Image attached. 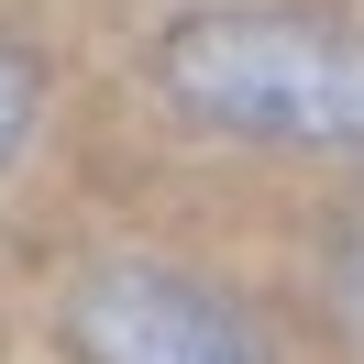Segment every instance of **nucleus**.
<instances>
[{
    "label": "nucleus",
    "instance_id": "nucleus-2",
    "mask_svg": "<svg viewBox=\"0 0 364 364\" xmlns=\"http://www.w3.org/2000/svg\"><path fill=\"white\" fill-rule=\"evenodd\" d=\"M67 353L77 364H276L254 309H232L210 276L188 265H89L67 287Z\"/></svg>",
    "mask_w": 364,
    "mask_h": 364
},
{
    "label": "nucleus",
    "instance_id": "nucleus-3",
    "mask_svg": "<svg viewBox=\"0 0 364 364\" xmlns=\"http://www.w3.org/2000/svg\"><path fill=\"white\" fill-rule=\"evenodd\" d=\"M23 133H33V55L0 33V166L23 155Z\"/></svg>",
    "mask_w": 364,
    "mask_h": 364
},
{
    "label": "nucleus",
    "instance_id": "nucleus-1",
    "mask_svg": "<svg viewBox=\"0 0 364 364\" xmlns=\"http://www.w3.org/2000/svg\"><path fill=\"white\" fill-rule=\"evenodd\" d=\"M155 89L188 122L298 155H364V23L309 0H232L188 11L155 45Z\"/></svg>",
    "mask_w": 364,
    "mask_h": 364
}]
</instances>
